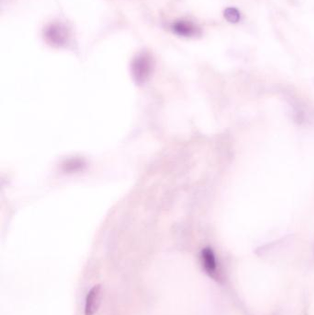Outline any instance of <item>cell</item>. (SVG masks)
I'll list each match as a JSON object with an SVG mask.
<instances>
[{
    "label": "cell",
    "instance_id": "obj_6",
    "mask_svg": "<svg viewBox=\"0 0 314 315\" xmlns=\"http://www.w3.org/2000/svg\"><path fill=\"white\" fill-rule=\"evenodd\" d=\"M224 17L226 18L228 22L232 24H236L240 20V14L236 8H228L224 12Z\"/></svg>",
    "mask_w": 314,
    "mask_h": 315
},
{
    "label": "cell",
    "instance_id": "obj_3",
    "mask_svg": "<svg viewBox=\"0 0 314 315\" xmlns=\"http://www.w3.org/2000/svg\"><path fill=\"white\" fill-rule=\"evenodd\" d=\"M102 290L100 284L95 285L88 292L86 297V300H85V309H84L85 315H94L97 312L102 302Z\"/></svg>",
    "mask_w": 314,
    "mask_h": 315
},
{
    "label": "cell",
    "instance_id": "obj_2",
    "mask_svg": "<svg viewBox=\"0 0 314 315\" xmlns=\"http://www.w3.org/2000/svg\"><path fill=\"white\" fill-rule=\"evenodd\" d=\"M152 60L148 54H141L133 62V73L136 78L144 80L152 70Z\"/></svg>",
    "mask_w": 314,
    "mask_h": 315
},
{
    "label": "cell",
    "instance_id": "obj_1",
    "mask_svg": "<svg viewBox=\"0 0 314 315\" xmlns=\"http://www.w3.org/2000/svg\"><path fill=\"white\" fill-rule=\"evenodd\" d=\"M44 38L52 46H63L68 41L70 34L63 24H52L44 30Z\"/></svg>",
    "mask_w": 314,
    "mask_h": 315
},
{
    "label": "cell",
    "instance_id": "obj_4",
    "mask_svg": "<svg viewBox=\"0 0 314 315\" xmlns=\"http://www.w3.org/2000/svg\"><path fill=\"white\" fill-rule=\"evenodd\" d=\"M201 257L204 270L208 274L213 276L216 271V260L214 252L210 247L204 248L201 254Z\"/></svg>",
    "mask_w": 314,
    "mask_h": 315
},
{
    "label": "cell",
    "instance_id": "obj_5",
    "mask_svg": "<svg viewBox=\"0 0 314 315\" xmlns=\"http://www.w3.org/2000/svg\"><path fill=\"white\" fill-rule=\"evenodd\" d=\"M172 30L176 34L184 37H191L196 34V28L194 24H190L186 20H178L172 25Z\"/></svg>",
    "mask_w": 314,
    "mask_h": 315
}]
</instances>
